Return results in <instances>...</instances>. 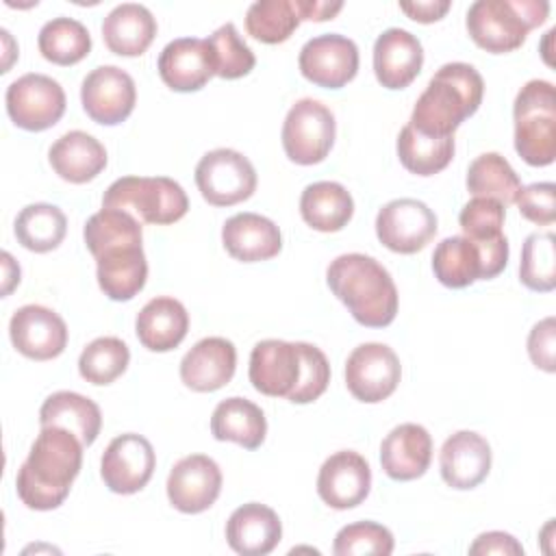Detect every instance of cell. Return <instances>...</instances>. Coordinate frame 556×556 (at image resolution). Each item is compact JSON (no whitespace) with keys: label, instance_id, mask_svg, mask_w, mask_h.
Returning <instances> with one entry per match:
<instances>
[{"label":"cell","instance_id":"obj_29","mask_svg":"<svg viewBox=\"0 0 556 556\" xmlns=\"http://www.w3.org/2000/svg\"><path fill=\"white\" fill-rule=\"evenodd\" d=\"M156 35V20L148 7L122 2L102 22V37L111 52L119 56L143 54Z\"/></svg>","mask_w":556,"mask_h":556},{"label":"cell","instance_id":"obj_18","mask_svg":"<svg viewBox=\"0 0 556 556\" xmlns=\"http://www.w3.org/2000/svg\"><path fill=\"white\" fill-rule=\"evenodd\" d=\"M250 382L269 397H289L302 376V356L298 341L265 339L252 348L250 354Z\"/></svg>","mask_w":556,"mask_h":556},{"label":"cell","instance_id":"obj_43","mask_svg":"<svg viewBox=\"0 0 556 556\" xmlns=\"http://www.w3.org/2000/svg\"><path fill=\"white\" fill-rule=\"evenodd\" d=\"M334 556H389L393 552V534L376 521H356L343 526L332 543Z\"/></svg>","mask_w":556,"mask_h":556},{"label":"cell","instance_id":"obj_28","mask_svg":"<svg viewBox=\"0 0 556 556\" xmlns=\"http://www.w3.org/2000/svg\"><path fill=\"white\" fill-rule=\"evenodd\" d=\"M98 285L115 302L132 300L146 285L148 261L141 245H119L96 256Z\"/></svg>","mask_w":556,"mask_h":556},{"label":"cell","instance_id":"obj_9","mask_svg":"<svg viewBox=\"0 0 556 556\" xmlns=\"http://www.w3.org/2000/svg\"><path fill=\"white\" fill-rule=\"evenodd\" d=\"M7 113L17 128L39 132L52 128L65 113L63 87L46 74H24L7 87Z\"/></svg>","mask_w":556,"mask_h":556},{"label":"cell","instance_id":"obj_49","mask_svg":"<svg viewBox=\"0 0 556 556\" xmlns=\"http://www.w3.org/2000/svg\"><path fill=\"white\" fill-rule=\"evenodd\" d=\"M400 9L415 22L421 24H430L441 20L447 9H450V0H417V2H400Z\"/></svg>","mask_w":556,"mask_h":556},{"label":"cell","instance_id":"obj_42","mask_svg":"<svg viewBox=\"0 0 556 556\" xmlns=\"http://www.w3.org/2000/svg\"><path fill=\"white\" fill-rule=\"evenodd\" d=\"M206 41L213 52V63H215L217 76H222L226 80H235V78H241L252 72L256 56L248 48V43L241 39V35L237 33L232 22H226L224 26H219Z\"/></svg>","mask_w":556,"mask_h":556},{"label":"cell","instance_id":"obj_33","mask_svg":"<svg viewBox=\"0 0 556 556\" xmlns=\"http://www.w3.org/2000/svg\"><path fill=\"white\" fill-rule=\"evenodd\" d=\"M432 271L450 289H463L482 278L480 252L465 235L445 237L432 252Z\"/></svg>","mask_w":556,"mask_h":556},{"label":"cell","instance_id":"obj_44","mask_svg":"<svg viewBox=\"0 0 556 556\" xmlns=\"http://www.w3.org/2000/svg\"><path fill=\"white\" fill-rule=\"evenodd\" d=\"M506 208L493 198H473L469 200L458 215L463 235L473 243H486L502 237Z\"/></svg>","mask_w":556,"mask_h":556},{"label":"cell","instance_id":"obj_11","mask_svg":"<svg viewBox=\"0 0 556 556\" xmlns=\"http://www.w3.org/2000/svg\"><path fill=\"white\" fill-rule=\"evenodd\" d=\"M376 235L391 252L415 254L437 235V215L421 200L397 198L378 211Z\"/></svg>","mask_w":556,"mask_h":556},{"label":"cell","instance_id":"obj_15","mask_svg":"<svg viewBox=\"0 0 556 556\" xmlns=\"http://www.w3.org/2000/svg\"><path fill=\"white\" fill-rule=\"evenodd\" d=\"M222 491L219 465L206 454L180 458L167 476L169 504L187 515L204 513L215 504Z\"/></svg>","mask_w":556,"mask_h":556},{"label":"cell","instance_id":"obj_45","mask_svg":"<svg viewBox=\"0 0 556 556\" xmlns=\"http://www.w3.org/2000/svg\"><path fill=\"white\" fill-rule=\"evenodd\" d=\"M298 348L302 356V376L287 400H291L293 404H308L315 402L326 391L330 382V363L326 354L313 343L298 341Z\"/></svg>","mask_w":556,"mask_h":556},{"label":"cell","instance_id":"obj_5","mask_svg":"<svg viewBox=\"0 0 556 556\" xmlns=\"http://www.w3.org/2000/svg\"><path fill=\"white\" fill-rule=\"evenodd\" d=\"M515 150L532 167L556 159V96L549 80H528L513 104Z\"/></svg>","mask_w":556,"mask_h":556},{"label":"cell","instance_id":"obj_36","mask_svg":"<svg viewBox=\"0 0 556 556\" xmlns=\"http://www.w3.org/2000/svg\"><path fill=\"white\" fill-rule=\"evenodd\" d=\"M37 46L46 61L56 65H74L89 54L91 35L83 22L61 15L41 26Z\"/></svg>","mask_w":556,"mask_h":556},{"label":"cell","instance_id":"obj_13","mask_svg":"<svg viewBox=\"0 0 556 556\" xmlns=\"http://www.w3.org/2000/svg\"><path fill=\"white\" fill-rule=\"evenodd\" d=\"M156 467V454L152 443L137 432L115 437L100 460V476L104 484L119 495L141 491Z\"/></svg>","mask_w":556,"mask_h":556},{"label":"cell","instance_id":"obj_47","mask_svg":"<svg viewBox=\"0 0 556 556\" xmlns=\"http://www.w3.org/2000/svg\"><path fill=\"white\" fill-rule=\"evenodd\" d=\"M554 350H556V324H554V317H545L539 324H534L528 334V354L539 369L552 374L556 369Z\"/></svg>","mask_w":556,"mask_h":556},{"label":"cell","instance_id":"obj_20","mask_svg":"<svg viewBox=\"0 0 556 556\" xmlns=\"http://www.w3.org/2000/svg\"><path fill=\"white\" fill-rule=\"evenodd\" d=\"M439 467L447 486L458 491L473 489L491 471V445L473 430H458L441 445Z\"/></svg>","mask_w":556,"mask_h":556},{"label":"cell","instance_id":"obj_39","mask_svg":"<svg viewBox=\"0 0 556 556\" xmlns=\"http://www.w3.org/2000/svg\"><path fill=\"white\" fill-rule=\"evenodd\" d=\"M293 0H256L245 11V30L263 43H282L300 26Z\"/></svg>","mask_w":556,"mask_h":556},{"label":"cell","instance_id":"obj_35","mask_svg":"<svg viewBox=\"0 0 556 556\" xmlns=\"http://www.w3.org/2000/svg\"><path fill=\"white\" fill-rule=\"evenodd\" d=\"M400 163L417 174L432 176L445 169L454 156V137H430L406 124L397 135Z\"/></svg>","mask_w":556,"mask_h":556},{"label":"cell","instance_id":"obj_22","mask_svg":"<svg viewBox=\"0 0 556 556\" xmlns=\"http://www.w3.org/2000/svg\"><path fill=\"white\" fill-rule=\"evenodd\" d=\"M424 48L404 28H387L374 43V72L382 87L404 89L421 72Z\"/></svg>","mask_w":556,"mask_h":556},{"label":"cell","instance_id":"obj_38","mask_svg":"<svg viewBox=\"0 0 556 556\" xmlns=\"http://www.w3.org/2000/svg\"><path fill=\"white\" fill-rule=\"evenodd\" d=\"M83 237L93 258L111 248L141 245L143 241L139 219L122 208H102L93 213L83 228Z\"/></svg>","mask_w":556,"mask_h":556},{"label":"cell","instance_id":"obj_24","mask_svg":"<svg viewBox=\"0 0 556 556\" xmlns=\"http://www.w3.org/2000/svg\"><path fill=\"white\" fill-rule=\"evenodd\" d=\"M226 252L243 263L269 261L282 250L280 228L265 215L237 213L222 226Z\"/></svg>","mask_w":556,"mask_h":556},{"label":"cell","instance_id":"obj_8","mask_svg":"<svg viewBox=\"0 0 556 556\" xmlns=\"http://www.w3.org/2000/svg\"><path fill=\"white\" fill-rule=\"evenodd\" d=\"M195 185L213 206H232L256 189V172L248 156L232 148H215L195 165Z\"/></svg>","mask_w":556,"mask_h":556},{"label":"cell","instance_id":"obj_7","mask_svg":"<svg viewBox=\"0 0 556 556\" xmlns=\"http://www.w3.org/2000/svg\"><path fill=\"white\" fill-rule=\"evenodd\" d=\"M337 122L332 111L313 98L298 100L282 122L285 154L298 165L321 163L332 150Z\"/></svg>","mask_w":556,"mask_h":556},{"label":"cell","instance_id":"obj_21","mask_svg":"<svg viewBox=\"0 0 556 556\" xmlns=\"http://www.w3.org/2000/svg\"><path fill=\"white\" fill-rule=\"evenodd\" d=\"M237 369L235 343L224 337L200 339L180 361V380L198 393H211L228 384Z\"/></svg>","mask_w":556,"mask_h":556},{"label":"cell","instance_id":"obj_4","mask_svg":"<svg viewBox=\"0 0 556 556\" xmlns=\"http://www.w3.org/2000/svg\"><path fill=\"white\" fill-rule=\"evenodd\" d=\"M545 0H476L467 11V33L486 52L504 54L517 50L528 33L545 22Z\"/></svg>","mask_w":556,"mask_h":556},{"label":"cell","instance_id":"obj_34","mask_svg":"<svg viewBox=\"0 0 556 556\" xmlns=\"http://www.w3.org/2000/svg\"><path fill=\"white\" fill-rule=\"evenodd\" d=\"M15 237L30 252H50L59 248L67 232L65 213L48 202L24 206L15 217Z\"/></svg>","mask_w":556,"mask_h":556},{"label":"cell","instance_id":"obj_17","mask_svg":"<svg viewBox=\"0 0 556 556\" xmlns=\"http://www.w3.org/2000/svg\"><path fill=\"white\" fill-rule=\"evenodd\" d=\"M371 489V469L354 450L334 452L317 473V493L334 510H348L365 502Z\"/></svg>","mask_w":556,"mask_h":556},{"label":"cell","instance_id":"obj_2","mask_svg":"<svg viewBox=\"0 0 556 556\" xmlns=\"http://www.w3.org/2000/svg\"><path fill=\"white\" fill-rule=\"evenodd\" d=\"M484 96V80L469 63H445L428 80L417 98L410 126L430 137H454V130L478 111Z\"/></svg>","mask_w":556,"mask_h":556},{"label":"cell","instance_id":"obj_25","mask_svg":"<svg viewBox=\"0 0 556 556\" xmlns=\"http://www.w3.org/2000/svg\"><path fill=\"white\" fill-rule=\"evenodd\" d=\"M282 523L274 508L248 502L232 510L226 521L228 545L243 556H265L280 543Z\"/></svg>","mask_w":556,"mask_h":556},{"label":"cell","instance_id":"obj_31","mask_svg":"<svg viewBox=\"0 0 556 556\" xmlns=\"http://www.w3.org/2000/svg\"><path fill=\"white\" fill-rule=\"evenodd\" d=\"M300 215L313 230L337 232L352 219L354 200L341 182H311L300 195Z\"/></svg>","mask_w":556,"mask_h":556},{"label":"cell","instance_id":"obj_6","mask_svg":"<svg viewBox=\"0 0 556 556\" xmlns=\"http://www.w3.org/2000/svg\"><path fill=\"white\" fill-rule=\"evenodd\" d=\"M102 208L132 211L146 224L167 226L185 217L189 198L167 176H122L104 191Z\"/></svg>","mask_w":556,"mask_h":556},{"label":"cell","instance_id":"obj_3","mask_svg":"<svg viewBox=\"0 0 556 556\" xmlns=\"http://www.w3.org/2000/svg\"><path fill=\"white\" fill-rule=\"evenodd\" d=\"M326 280L361 326L384 328L395 319L397 287L374 256L361 252L341 254L330 261Z\"/></svg>","mask_w":556,"mask_h":556},{"label":"cell","instance_id":"obj_16","mask_svg":"<svg viewBox=\"0 0 556 556\" xmlns=\"http://www.w3.org/2000/svg\"><path fill=\"white\" fill-rule=\"evenodd\" d=\"M9 334L13 348L33 361L56 358L67 345L63 317L41 304L20 306L9 321Z\"/></svg>","mask_w":556,"mask_h":556},{"label":"cell","instance_id":"obj_51","mask_svg":"<svg viewBox=\"0 0 556 556\" xmlns=\"http://www.w3.org/2000/svg\"><path fill=\"white\" fill-rule=\"evenodd\" d=\"M15 285H20V265L9 252H2V295H9Z\"/></svg>","mask_w":556,"mask_h":556},{"label":"cell","instance_id":"obj_19","mask_svg":"<svg viewBox=\"0 0 556 556\" xmlns=\"http://www.w3.org/2000/svg\"><path fill=\"white\" fill-rule=\"evenodd\" d=\"M159 76L174 91H198L215 76L213 52L206 39L180 37L159 54Z\"/></svg>","mask_w":556,"mask_h":556},{"label":"cell","instance_id":"obj_14","mask_svg":"<svg viewBox=\"0 0 556 556\" xmlns=\"http://www.w3.org/2000/svg\"><path fill=\"white\" fill-rule=\"evenodd\" d=\"M80 102L93 122L115 126L132 113L137 87L132 76L122 67L100 65L85 76L80 85Z\"/></svg>","mask_w":556,"mask_h":556},{"label":"cell","instance_id":"obj_37","mask_svg":"<svg viewBox=\"0 0 556 556\" xmlns=\"http://www.w3.org/2000/svg\"><path fill=\"white\" fill-rule=\"evenodd\" d=\"M467 189L473 198H493L506 206L515 202L521 182L502 154L484 152L469 163Z\"/></svg>","mask_w":556,"mask_h":556},{"label":"cell","instance_id":"obj_1","mask_svg":"<svg viewBox=\"0 0 556 556\" xmlns=\"http://www.w3.org/2000/svg\"><path fill=\"white\" fill-rule=\"evenodd\" d=\"M83 441L67 428L41 426L15 476V489L33 510H52L65 502L83 465Z\"/></svg>","mask_w":556,"mask_h":556},{"label":"cell","instance_id":"obj_12","mask_svg":"<svg viewBox=\"0 0 556 556\" xmlns=\"http://www.w3.org/2000/svg\"><path fill=\"white\" fill-rule=\"evenodd\" d=\"M298 65L302 76L313 85L341 89L358 72V48L345 35L324 33L302 46Z\"/></svg>","mask_w":556,"mask_h":556},{"label":"cell","instance_id":"obj_32","mask_svg":"<svg viewBox=\"0 0 556 556\" xmlns=\"http://www.w3.org/2000/svg\"><path fill=\"white\" fill-rule=\"evenodd\" d=\"M39 424L67 428L83 441V445H91L100 434L102 413L93 400L76 391H56L43 400Z\"/></svg>","mask_w":556,"mask_h":556},{"label":"cell","instance_id":"obj_40","mask_svg":"<svg viewBox=\"0 0 556 556\" xmlns=\"http://www.w3.org/2000/svg\"><path fill=\"white\" fill-rule=\"evenodd\" d=\"M128 361L130 350L122 339L98 337L80 352L78 371L91 384H111L126 371Z\"/></svg>","mask_w":556,"mask_h":556},{"label":"cell","instance_id":"obj_50","mask_svg":"<svg viewBox=\"0 0 556 556\" xmlns=\"http://www.w3.org/2000/svg\"><path fill=\"white\" fill-rule=\"evenodd\" d=\"M295 11L300 15V20H315V22H324V20H332L341 9L343 2H328V0H293Z\"/></svg>","mask_w":556,"mask_h":556},{"label":"cell","instance_id":"obj_30","mask_svg":"<svg viewBox=\"0 0 556 556\" xmlns=\"http://www.w3.org/2000/svg\"><path fill=\"white\" fill-rule=\"evenodd\" d=\"M211 434L217 441H232L245 450H256L267 434V419L261 406L245 397L222 400L211 415Z\"/></svg>","mask_w":556,"mask_h":556},{"label":"cell","instance_id":"obj_26","mask_svg":"<svg viewBox=\"0 0 556 556\" xmlns=\"http://www.w3.org/2000/svg\"><path fill=\"white\" fill-rule=\"evenodd\" d=\"M189 330V313L176 298L159 295L143 304L135 319V332L150 352H169L182 343Z\"/></svg>","mask_w":556,"mask_h":556},{"label":"cell","instance_id":"obj_41","mask_svg":"<svg viewBox=\"0 0 556 556\" xmlns=\"http://www.w3.org/2000/svg\"><path fill=\"white\" fill-rule=\"evenodd\" d=\"M519 280L532 291H552L556 287V243L552 232H532L526 237L519 261Z\"/></svg>","mask_w":556,"mask_h":556},{"label":"cell","instance_id":"obj_23","mask_svg":"<svg viewBox=\"0 0 556 556\" xmlns=\"http://www.w3.org/2000/svg\"><path fill=\"white\" fill-rule=\"evenodd\" d=\"M432 460V437L419 424L395 426L380 443V465L391 480L421 478Z\"/></svg>","mask_w":556,"mask_h":556},{"label":"cell","instance_id":"obj_48","mask_svg":"<svg viewBox=\"0 0 556 556\" xmlns=\"http://www.w3.org/2000/svg\"><path fill=\"white\" fill-rule=\"evenodd\" d=\"M469 554L473 556H486V554H510V556H521L523 547L521 543L508 534V532H500V530H491V532H482L471 545H469Z\"/></svg>","mask_w":556,"mask_h":556},{"label":"cell","instance_id":"obj_27","mask_svg":"<svg viewBox=\"0 0 556 556\" xmlns=\"http://www.w3.org/2000/svg\"><path fill=\"white\" fill-rule=\"evenodd\" d=\"M52 169L67 182L83 185L93 180L106 167L104 146L85 130L61 135L48 150Z\"/></svg>","mask_w":556,"mask_h":556},{"label":"cell","instance_id":"obj_46","mask_svg":"<svg viewBox=\"0 0 556 556\" xmlns=\"http://www.w3.org/2000/svg\"><path fill=\"white\" fill-rule=\"evenodd\" d=\"M515 204L526 219L539 226H549L556 219V187L554 182L526 185L517 191Z\"/></svg>","mask_w":556,"mask_h":556},{"label":"cell","instance_id":"obj_10","mask_svg":"<svg viewBox=\"0 0 556 556\" xmlns=\"http://www.w3.org/2000/svg\"><path fill=\"white\" fill-rule=\"evenodd\" d=\"M402 365L393 348L384 343H361L345 361L348 391L365 404L387 400L400 384Z\"/></svg>","mask_w":556,"mask_h":556}]
</instances>
